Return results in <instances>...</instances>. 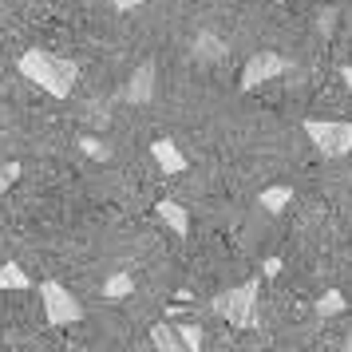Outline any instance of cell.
Segmentation results:
<instances>
[{
  "label": "cell",
  "instance_id": "cell-1",
  "mask_svg": "<svg viewBox=\"0 0 352 352\" xmlns=\"http://www.w3.org/2000/svg\"><path fill=\"white\" fill-rule=\"evenodd\" d=\"M16 67H20L24 80H32L36 87H44V91L56 96V99H67L72 87H76V80H80V67L72 64V60L52 56V52H44V48L24 52V56L16 60Z\"/></svg>",
  "mask_w": 352,
  "mask_h": 352
},
{
  "label": "cell",
  "instance_id": "cell-2",
  "mask_svg": "<svg viewBox=\"0 0 352 352\" xmlns=\"http://www.w3.org/2000/svg\"><path fill=\"white\" fill-rule=\"evenodd\" d=\"M257 289H261V281H241V285L226 289V293H218L214 301H210V309L218 313L222 320H230L234 329H250L257 317Z\"/></svg>",
  "mask_w": 352,
  "mask_h": 352
},
{
  "label": "cell",
  "instance_id": "cell-3",
  "mask_svg": "<svg viewBox=\"0 0 352 352\" xmlns=\"http://www.w3.org/2000/svg\"><path fill=\"white\" fill-rule=\"evenodd\" d=\"M305 135L317 146L324 159H340L352 151V123H336V119H305Z\"/></svg>",
  "mask_w": 352,
  "mask_h": 352
},
{
  "label": "cell",
  "instance_id": "cell-4",
  "mask_svg": "<svg viewBox=\"0 0 352 352\" xmlns=\"http://www.w3.org/2000/svg\"><path fill=\"white\" fill-rule=\"evenodd\" d=\"M40 301H44V313H48V320L56 329H67V324L83 320V305L76 301V293L64 289L60 281H44V285H40Z\"/></svg>",
  "mask_w": 352,
  "mask_h": 352
},
{
  "label": "cell",
  "instance_id": "cell-5",
  "mask_svg": "<svg viewBox=\"0 0 352 352\" xmlns=\"http://www.w3.org/2000/svg\"><path fill=\"white\" fill-rule=\"evenodd\" d=\"M285 72V56H277V52H254L245 67H241V91H254L261 83L277 80Z\"/></svg>",
  "mask_w": 352,
  "mask_h": 352
},
{
  "label": "cell",
  "instance_id": "cell-6",
  "mask_svg": "<svg viewBox=\"0 0 352 352\" xmlns=\"http://www.w3.org/2000/svg\"><path fill=\"white\" fill-rule=\"evenodd\" d=\"M123 96H127V103H151V99H155V64L135 67V76L127 80Z\"/></svg>",
  "mask_w": 352,
  "mask_h": 352
},
{
  "label": "cell",
  "instance_id": "cell-7",
  "mask_svg": "<svg viewBox=\"0 0 352 352\" xmlns=\"http://www.w3.org/2000/svg\"><path fill=\"white\" fill-rule=\"evenodd\" d=\"M151 159L159 162L162 175H182V170H186V159H182V151H178L170 139H155V143H151Z\"/></svg>",
  "mask_w": 352,
  "mask_h": 352
},
{
  "label": "cell",
  "instance_id": "cell-8",
  "mask_svg": "<svg viewBox=\"0 0 352 352\" xmlns=\"http://www.w3.org/2000/svg\"><path fill=\"white\" fill-rule=\"evenodd\" d=\"M155 214L170 226V234H178V238H186V234H190V214H186V206H178L175 198H162L159 206H155Z\"/></svg>",
  "mask_w": 352,
  "mask_h": 352
},
{
  "label": "cell",
  "instance_id": "cell-9",
  "mask_svg": "<svg viewBox=\"0 0 352 352\" xmlns=\"http://www.w3.org/2000/svg\"><path fill=\"white\" fill-rule=\"evenodd\" d=\"M151 344L159 352H182L186 349L182 336H178V329H170V324H155V329H151Z\"/></svg>",
  "mask_w": 352,
  "mask_h": 352
},
{
  "label": "cell",
  "instance_id": "cell-10",
  "mask_svg": "<svg viewBox=\"0 0 352 352\" xmlns=\"http://www.w3.org/2000/svg\"><path fill=\"white\" fill-rule=\"evenodd\" d=\"M344 309H349V301H344V293H340V289H329V293L313 305L317 320H329V317H336V313H344Z\"/></svg>",
  "mask_w": 352,
  "mask_h": 352
},
{
  "label": "cell",
  "instance_id": "cell-11",
  "mask_svg": "<svg viewBox=\"0 0 352 352\" xmlns=\"http://www.w3.org/2000/svg\"><path fill=\"white\" fill-rule=\"evenodd\" d=\"M289 198H293V190H289V186H270V190L261 194V206L270 210V214H281V210L289 206Z\"/></svg>",
  "mask_w": 352,
  "mask_h": 352
},
{
  "label": "cell",
  "instance_id": "cell-12",
  "mask_svg": "<svg viewBox=\"0 0 352 352\" xmlns=\"http://www.w3.org/2000/svg\"><path fill=\"white\" fill-rule=\"evenodd\" d=\"M0 289H28V273L20 270L16 261L0 265Z\"/></svg>",
  "mask_w": 352,
  "mask_h": 352
},
{
  "label": "cell",
  "instance_id": "cell-13",
  "mask_svg": "<svg viewBox=\"0 0 352 352\" xmlns=\"http://www.w3.org/2000/svg\"><path fill=\"white\" fill-rule=\"evenodd\" d=\"M131 289H135V281H131L127 273H115V277H107V285H103V297L119 301V297H127Z\"/></svg>",
  "mask_w": 352,
  "mask_h": 352
},
{
  "label": "cell",
  "instance_id": "cell-14",
  "mask_svg": "<svg viewBox=\"0 0 352 352\" xmlns=\"http://www.w3.org/2000/svg\"><path fill=\"white\" fill-rule=\"evenodd\" d=\"M178 336H182V344H186L190 352H198V349H202V336H206V333H202V324H178Z\"/></svg>",
  "mask_w": 352,
  "mask_h": 352
},
{
  "label": "cell",
  "instance_id": "cell-15",
  "mask_svg": "<svg viewBox=\"0 0 352 352\" xmlns=\"http://www.w3.org/2000/svg\"><path fill=\"white\" fill-rule=\"evenodd\" d=\"M16 178H20V162H0V194L8 190Z\"/></svg>",
  "mask_w": 352,
  "mask_h": 352
},
{
  "label": "cell",
  "instance_id": "cell-16",
  "mask_svg": "<svg viewBox=\"0 0 352 352\" xmlns=\"http://www.w3.org/2000/svg\"><path fill=\"white\" fill-rule=\"evenodd\" d=\"M281 273V257H265V277H277Z\"/></svg>",
  "mask_w": 352,
  "mask_h": 352
},
{
  "label": "cell",
  "instance_id": "cell-17",
  "mask_svg": "<svg viewBox=\"0 0 352 352\" xmlns=\"http://www.w3.org/2000/svg\"><path fill=\"white\" fill-rule=\"evenodd\" d=\"M139 4H151V0H115L119 12H131V8H139Z\"/></svg>",
  "mask_w": 352,
  "mask_h": 352
},
{
  "label": "cell",
  "instance_id": "cell-18",
  "mask_svg": "<svg viewBox=\"0 0 352 352\" xmlns=\"http://www.w3.org/2000/svg\"><path fill=\"white\" fill-rule=\"evenodd\" d=\"M80 146H83V151H87V155H103V146H99V143H96V139H83V143H80Z\"/></svg>",
  "mask_w": 352,
  "mask_h": 352
},
{
  "label": "cell",
  "instance_id": "cell-19",
  "mask_svg": "<svg viewBox=\"0 0 352 352\" xmlns=\"http://www.w3.org/2000/svg\"><path fill=\"white\" fill-rule=\"evenodd\" d=\"M340 80H344V87L352 91V64H349V67H340Z\"/></svg>",
  "mask_w": 352,
  "mask_h": 352
},
{
  "label": "cell",
  "instance_id": "cell-20",
  "mask_svg": "<svg viewBox=\"0 0 352 352\" xmlns=\"http://www.w3.org/2000/svg\"><path fill=\"white\" fill-rule=\"evenodd\" d=\"M344 349H349V352H352V333H349V340H344Z\"/></svg>",
  "mask_w": 352,
  "mask_h": 352
},
{
  "label": "cell",
  "instance_id": "cell-21",
  "mask_svg": "<svg viewBox=\"0 0 352 352\" xmlns=\"http://www.w3.org/2000/svg\"><path fill=\"white\" fill-rule=\"evenodd\" d=\"M277 4H285V0H277Z\"/></svg>",
  "mask_w": 352,
  "mask_h": 352
}]
</instances>
